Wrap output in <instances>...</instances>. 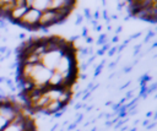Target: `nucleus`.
I'll use <instances>...</instances> for the list:
<instances>
[{
	"mask_svg": "<svg viewBox=\"0 0 157 131\" xmlns=\"http://www.w3.org/2000/svg\"><path fill=\"white\" fill-rule=\"evenodd\" d=\"M85 42L88 43V44H91V43H93V38H92L91 36H86V37H85Z\"/></svg>",
	"mask_w": 157,
	"mask_h": 131,
	"instance_id": "obj_14",
	"label": "nucleus"
},
{
	"mask_svg": "<svg viewBox=\"0 0 157 131\" xmlns=\"http://www.w3.org/2000/svg\"><path fill=\"white\" fill-rule=\"evenodd\" d=\"M140 36H141V32H136V33H134V34L130 36V39H136V38L140 37Z\"/></svg>",
	"mask_w": 157,
	"mask_h": 131,
	"instance_id": "obj_15",
	"label": "nucleus"
},
{
	"mask_svg": "<svg viewBox=\"0 0 157 131\" xmlns=\"http://www.w3.org/2000/svg\"><path fill=\"white\" fill-rule=\"evenodd\" d=\"M109 18H110V21H117L118 20V15L117 13H113L112 16H109Z\"/></svg>",
	"mask_w": 157,
	"mask_h": 131,
	"instance_id": "obj_19",
	"label": "nucleus"
},
{
	"mask_svg": "<svg viewBox=\"0 0 157 131\" xmlns=\"http://www.w3.org/2000/svg\"><path fill=\"white\" fill-rule=\"evenodd\" d=\"M82 21H83V16H82V15H77V17H76V20H75V26L81 24Z\"/></svg>",
	"mask_w": 157,
	"mask_h": 131,
	"instance_id": "obj_10",
	"label": "nucleus"
},
{
	"mask_svg": "<svg viewBox=\"0 0 157 131\" xmlns=\"http://www.w3.org/2000/svg\"><path fill=\"white\" fill-rule=\"evenodd\" d=\"M32 4H33V0H25V6H26L27 9L32 7Z\"/></svg>",
	"mask_w": 157,
	"mask_h": 131,
	"instance_id": "obj_13",
	"label": "nucleus"
},
{
	"mask_svg": "<svg viewBox=\"0 0 157 131\" xmlns=\"http://www.w3.org/2000/svg\"><path fill=\"white\" fill-rule=\"evenodd\" d=\"M121 31H123V27H121V26H118V27L115 28V36H118V34H119Z\"/></svg>",
	"mask_w": 157,
	"mask_h": 131,
	"instance_id": "obj_18",
	"label": "nucleus"
},
{
	"mask_svg": "<svg viewBox=\"0 0 157 131\" xmlns=\"http://www.w3.org/2000/svg\"><path fill=\"white\" fill-rule=\"evenodd\" d=\"M6 51H7V47H6V45L0 47V54H5Z\"/></svg>",
	"mask_w": 157,
	"mask_h": 131,
	"instance_id": "obj_16",
	"label": "nucleus"
},
{
	"mask_svg": "<svg viewBox=\"0 0 157 131\" xmlns=\"http://www.w3.org/2000/svg\"><path fill=\"white\" fill-rule=\"evenodd\" d=\"M25 37H26V33H20L18 34V38L20 39H25Z\"/></svg>",
	"mask_w": 157,
	"mask_h": 131,
	"instance_id": "obj_23",
	"label": "nucleus"
},
{
	"mask_svg": "<svg viewBox=\"0 0 157 131\" xmlns=\"http://www.w3.org/2000/svg\"><path fill=\"white\" fill-rule=\"evenodd\" d=\"M13 5L15 6H21V5H25V0H12Z\"/></svg>",
	"mask_w": 157,
	"mask_h": 131,
	"instance_id": "obj_11",
	"label": "nucleus"
},
{
	"mask_svg": "<svg viewBox=\"0 0 157 131\" xmlns=\"http://www.w3.org/2000/svg\"><path fill=\"white\" fill-rule=\"evenodd\" d=\"M155 37V31H152V29H150L148 32H147V34H146V37H145V43H147V42H150L151 40V38H153Z\"/></svg>",
	"mask_w": 157,
	"mask_h": 131,
	"instance_id": "obj_8",
	"label": "nucleus"
},
{
	"mask_svg": "<svg viewBox=\"0 0 157 131\" xmlns=\"http://www.w3.org/2000/svg\"><path fill=\"white\" fill-rule=\"evenodd\" d=\"M90 22H91V24H92L93 27H96V26L98 24V21H96V20H93V18H92V20H91Z\"/></svg>",
	"mask_w": 157,
	"mask_h": 131,
	"instance_id": "obj_21",
	"label": "nucleus"
},
{
	"mask_svg": "<svg viewBox=\"0 0 157 131\" xmlns=\"http://www.w3.org/2000/svg\"><path fill=\"white\" fill-rule=\"evenodd\" d=\"M63 84H64V78H63V76H61L60 73H58L56 71H52L47 86H48V87H61V88H64Z\"/></svg>",
	"mask_w": 157,
	"mask_h": 131,
	"instance_id": "obj_5",
	"label": "nucleus"
},
{
	"mask_svg": "<svg viewBox=\"0 0 157 131\" xmlns=\"http://www.w3.org/2000/svg\"><path fill=\"white\" fill-rule=\"evenodd\" d=\"M87 32H88V28H87V27H83V29H82V34H81V36H82V37H86V36H87Z\"/></svg>",
	"mask_w": 157,
	"mask_h": 131,
	"instance_id": "obj_20",
	"label": "nucleus"
},
{
	"mask_svg": "<svg viewBox=\"0 0 157 131\" xmlns=\"http://www.w3.org/2000/svg\"><path fill=\"white\" fill-rule=\"evenodd\" d=\"M92 18L93 20H96V21H98L99 18H101V12H99V10L97 9V10H94V12L92 13Z\"/></svg>",
	"mask_w": 157,
	"mask_h": 131,
	"instance_id": "obj_9",
	"label": "nucleus"
},
{
	"mask_svg": "<svg viewBox=\"0 0 157 131\" xmlns=\"http://www.w3.org/2000/svg\"><path fill=\"white\" fill-rule=\"evenodd\" d=\"M26 11H27V7H26L25 5H21V6H13V7L11 9V11L9 12L6 20H9L10 22L17 24L18 21H20V20L22 18V16L25 15Z\"/></svg>",
	"mask_w": 157,
	"mask_h": 131,
	"instance_id": "obj_4",
	"label": "nucleus"
},
{
	"mask_svg": "<svg viewBox=\"0 0 157 131\" xmlns=\"http://www.w3.org/2000/svg\"><path fill=\"white\" fill-rule=\"evenodd\" d=\"M32 9L42 12L49 9V0H33L32 4Z\"/></svg>",
	"mask_w": 157,
	"mask_h": 131,
	"instance_id": "obj_6",
	"label": "nucleus"
},
{
	"mask_svg": "<svg viewBox=\"0 0 157 131\" xmlns=\"http://www.w3.org/2000/svg\"><path fill=\"white\" fill-rule=\"evenodd\" d=\"M2 82H5V77L0 76V83H2Z\"/></svg>",
	"mask_w": 157,
	"mask_h": 131,
	"instance_id": "obj_26",
	"label": "nucleus"
},
{
	"mask_svg": "<svg viewBox=\"0 0 157 131\" xmlns=\"http://www.w3.org/2000/svg\"><path fill=\"white\" fill-rule=\"evenodd\" d=\"M63 55V50H52V51H45L42 56H40V64L47 67L48 70L53 71L58 64V61L60 60Z\"/></svg>",
	"mask_w": 157,
	"mask_h": 131,
	"instance_id": "obj_3",
	"label": "nucleus"
},
{
	"mask_svg": "<svg viewBox=\"0 0 157 131\" xmlns=\"http://www.w3.org/2000/svg\"><path fill=\"white\" fill-rule=\"evenodd\" d=\"M82 16H83V18L91 21V20H92V12H91V9L85 7V9H83V15H82Z\"/></svg>",
	"mask_w": 157,
	"mask_h": 131,
	"instance_id": "obj_7",
	"label": "nucleus"
},
{
	"mask_svg": "<svg viewBox=\"0 0 157 131\" xmlns=\"http://www.w3.org/2000/svg\"><path fill=\"white\" fill-rule=\"evenodd\" d=\"M40 12L29 7L27 9V11L25 12V15L22 16V18L18 21V26L28 29V31H39L38 27V20H39Z\"/></svg>",
	"mask_w": 157,
	"mask_h": 131,
	"instance_id": "obj_1",
	"label": "nucleus"
},
{
	"mask_svg": "<svg viewBox=\"0 0 157 131\" xmlns=\"http://www.w3.org/2000/svg\"><path fill=\"white\" fill-rule=\"evenodd\" d=\"M107 31H108V32L112 31V26H110V24H107Z\"/></svg>",
	"mask_w": 157,
	"mask_h": 131,
	"instance_id": "obj_25",
	"label": "nucleus"
},
{
	"mask_svg": "<svg viewBox=\"0 0 157 131\" xmlns=\"http://www.w3.org/2000/svg\"><path fill=\"white\" fill-rule=\"evenodd\" d=\"M63 22L64 21L59 17L56 11L48 9L45 11L40 12V16H39V20H38V27L39 28H49L54 24H60Z\"/></svg>",
	"mask_w": 157,
	"mask_h": 131,
	"instance_id": "obj_2",
	"label": "nucleus"
},
{
	"mask_svg": "<svg viewBox=\"0 0 157 131\" xmlns=\"http://www.w3.org/2000/svg\"><path fill=\"white\" fill-rule=\"evenodd\" d=\"M10 1H12V0H0V5H1V4H6V2H10Z\"/></svg>",
	"mask_w": 157,
	"mask_h": 131,
	"instance_id": "obj_24",
	"label": "nucleus"
},
{
	"mask_svg": "<svg viewBox=\"0 0 157 131\" xmlns=\"http://www.w3.org/2000/svg\"><path fill=\"white\" fill-rule=\"evenodd\" d=\"M117 42H119V37H118V36H114V37L112 38V43H117Z\"/></svg>",
	"mask_w": 157,
	"mask_h": 131,
	"instance_id": "obj_22",
	"label": "nucleus"
},
{
	"mask_svg": "<svg viewBox=\"0 0 157 131\" xmlns=\"http://www.w3.org/2000/svg\"><path fill=\"white\" fill-rule=\"evenodd\" d=\"M115 51H117V47L109 48V50H108V55H109V56H112V55H114V54H115Z\"/></svg>",
	"mask_w": 157,
	"mask_h": 131,
	"instance_id": "obj_12",
	"label": "nucleus"
},
{
	"mask_svg": "<svg viewBox=\"0 0 157 131\" xmlns=\"http://www.w3.org/2000/svg\"><path fill=\"white\" fill-rule=\"evenodd\" d=\"M101 1H102V5H103V6L107 5V0H101Z\"/></svg>",
	"mask_w": 157,
	"mask_h": 131,
	"instance_id": "obj_27",
	"label": "nucleus"
},
{
	"mask_svg": "<svg viewBox=\"0 0 157 131\" xmlns=\"http://www.w3.org/2000/svg\"><path fill=\"white\" fill-rule=\"evenodd\" d=\"M93 29H94L96 32H101V31H102V24H99V23H98L96 27H93Z\"/></svg>",
	"mask_w": 157,
	"mask_h": 131,
	"instance_id": "obj_17",
	"label": "nucleus"
}]
</instances>
